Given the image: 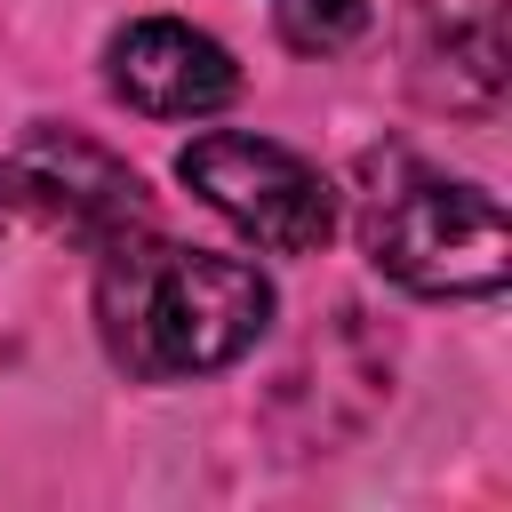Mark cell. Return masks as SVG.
<instances>
[{
    "mask_svg": "<svg viewBox=\"0 0 512 512\" xmlns=\"http://www.w3.org/2000/svg\"><path fill=\"white\" fill-rule=\"evenodd\" d=\"M96 256V336L136 384L216 376L272 328V280L248 256L184 248L160 224H136Z\"/></svg>",
    "mask_w": 512,
    "mask_h": 512,
    "instance_id": "1",
    "label": "cell"
},
{
    "mask_svg": "<svg viewBox=\"0 0 512 512\" xmlns=\"http://www.w3.org/2000/svg\"><path fill=\"white\" fill-rule=\"evenodd\" d=\"M360 248L408 296H504L512 232L504 200L472 176L424 168L416 152H376L360 168Z\"/></svg>",
    "mask_w": 512,
    "mask_h": 512,
    "instance_id": "2",
    "label": "cell"
},
{
    "mask_svg": "<svg viewBox=\"0 0 512 512\" xmlns=\"http://www.w3.org/2000/svg\"><path fill=\"white\" fill-rule=\"evenodd\" d=\"M176 176H184L240 240H256V248H272V256H312V248H328V232H336V184H328L304 152H288V144H272V136L208 128V136H192V144L176 152Z\"/></svg>",
    "mask_w": 512,
    "mask_h": 512,
    "instance_id": "3",
    "label": "cell"
},
{
    "mask_svg": "<svg viewBox=\"0 0 512 512\" xmlns=\"http://www.w3.org/2000/svg\"><path fill=\"white\" fill-rule=\"evenodd\" d=\"M0 208L32 216V224H48V232H64L80 248H104V240L152 224L144 176L120 152H104V144H88L72 128H48V120H32L0 152Z\"/></svg>",
    "mask_w": 512,
    "mask_h": 512,
    "instance_id": "4",
    "label": "cell"
},
{
    "mask_svg": "<svg viewBox=\"0 0 512 512\" xmlns=\"http://www.w3.org/2000/svg\"><path fill=\"white\" fill-rule=\"evenodd\" d=\"M104 80L128 112L144 120H208L240 96V64L224 40H208L200 24H176V16H136L112 32L104 48Z\"/></svg>",
    "mask_w": 512,
    "mask_h": 512,
    "instance_id": "5",
    "label": "cell"
},
{
    "mask_svg": "<svg viewBox=\"0 0 512 512\" xmlns=\"http://www.w3.org/2000/svg\"><path fill=\"white\" fill-rule=\"evenodd\" d=\"M408 88L448 120H496L512 88L504 0H416L408 16Z\"/></svg>",
    "mask_w": 512,
    "mask_h": 512,
    "instance_id": "6",
    "label": "cell"
},
{
    "mask_svg": "<svg viewBox=\"0 0 512 512\" xmlns=\"http://www.w3.org/2000/svg\"><path fill=\"white\" fill-rule=\"evenodd\" d=\"M272 24L296 56H344L352 40H368L376 0H272Z\"/></svg>",
    "mask_w": 512,
    "mask_h": 512,
    "instance_id": "7",
    "label": "cell"
},
{
    "mask_svg": "<svg viewBox=\"0 0 512 512\" xmlns=\"http://www.w3.org/2000/svg\"><path fill=\"white\" fill-rule=\"evenodd\" d=\"M0 216H8V208H0Z\"/></svg>",
    "mask_w": 512,
    "mask_h": 512,
    "instance_id": "8",
    "label": "cell"
}]
</instances>
